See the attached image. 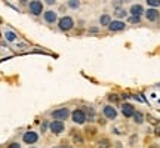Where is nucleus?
Masks as SVG:
<instances>
[{
	"label": "nucleus",
	"mask_w": 160,
	"mask_h": 148,
	"mask_svg": "<svg viewBox=\"0 0 160 148\" xmlns=\"http://www.w3.org/2000/svg\"><path fill=\"white\" fill-rule=\"evenodd\" d=\"M58 27H59L61 30H64V31L71 30V28L74 27V21H73V18H70V16H62V18L59 19V22H58Z\"/></svg>",
	"instance_id": "nucleus-1"
},
{
	"label": "nucleus",
	"mask_w": 160,
	"mask_h": 148,
	"mask_svg": "<svg viewBox=\"0 0 160 148\" xmlns=\"http://www.w3.org/2000/svg\"><path fill=\"white\" fill-rule=\"evenodd\" d=\"M73 121L77 123V124L84 123V121H86V114H84V111H81V110L73 111Z\"/></svg>",
	"instance_id": "nucleus-2"
},
{
	"label": "nucleus",
	"mask_w": 160,
	"mask_h": 148,
	"mask_svg": "<svg viewBox=\"0 0 160 148\" xmlns=\"http://www.w3.org/2000/svg\"><path fill=\"white\" fill-rule=\"evenodd\" d=\"M52 115L59 121V120H65V118H68V115H70V111L67 110V108H59V110L53 111L52 112Z\"/></svg>",
	"instance_id": "nucleus-3"
},
{
	"label": "nucleus",
	"mask_w": 160,
	"mask_h": 148,
	"mask_svg": "<svg viewBox=\"0 0 160 148\" xmlns=\"http://www.w3.org/2000/svg\"><path fill=\"white\" fill-rule=\"evenodd\" d=\"M121 112H123V115H124V117H132V115L135 114V108H133V105H132V104L124 102V104L121 105Z\"/></svg>",
	"instance_id": "nucleus-4"
},
{
	"label": "nucleus",
	"mask_w": 160,
	"mask_h": 148,
	"mask_svg": "<svg viewBox=\"0 0 160 148\" xmlns=\"http://www.w3.org/2000/svg\"><path fill=\"white\" fill-rule=\"evenodd\" d=\"M102 111H104V115L107 118H110V120H114L117 117V111H116V108H113L111 105H105Z\"/></svg>",
	"instance_id": "nucleus-5"
},
{
	"label": "nucleus",
	"mask_w": 160,
	"mask_h": 148,
	"mask_svg": "<svg viewBox=\"0 0 160 148\" xmlns=\"http://www.w3.org/2000/svg\"><path fill=\"white\" fill-rule=\"evenodd\" d=\"M159 16H160V13L157 12V9H148V10H145V18L148 21H151V22H156L159 19Z\"/></svg>",
	"instance_id": "nucleus-6"
},
{
	"label": "nucleus",
	"mask_w": 160,
	"mask_h": 148,
	"mask_svg": "<svg viewBox=\"0 0 160 148\" xmlns=\"http://www.w3.org/2000/svg\"><path fill=\"white\" fill-rule=\"evenodd\" d=\"M30 10H31L33 15H40L41 10H43L41 1H31V3H30Z\"/></svg>",
	"instance_id": "nucleus-7"
},
{
	"label": "nucleus",
	"mask_w": 160,
	"mask_h": 148,
	"mask_svg": "<svg viewBox=\"0 0 160 148\" xmlns=\"http://www.w3.org/2000/svg\"><path fill=\"white\" fill-rule=\"evenodd\" d=\"M124 22H121V21H111L110 22V25H108V28H110V31H121V30H124Z\"/></svg>",
	"instance_id": "nucleus-8"
},
{
	"label": "nucleus",
	"mask_w": 160,
	"mask_h": 148,
	"mask_svg": "<svg viewBox=\"0 0 160 148\" xmlns=\"http://www.w3.org/2000/svg\"><path fill=\"white\" fill-rule=\"evenodd\" d=\"M144 13V7H142V4H132L130 6V15L132 16H141Z\"/></svg>",
	"instance_id": "nucleus-9"
},
{
	"label": "nucleus",
	"mask_w": 160,
	"mask_h": 148,
	"mask_svg": "<svg viewBox=\"0 0 160 148\" xmlns=\"http://www.w3.org/2000/svg\"><path fill=\"white\" fill-rule=\"evenodd\" d=\"M37 133H34V132H27V133H24V142L25 144H34L36 141H37Z\"/></svg>",
	"instance_id": "nucleus-10"
},
{
	"label": "nucleus",
	"mask_w": 160,
	"mask_h": 148,
	"mask_svg": "<svg viewBox=\"0 0 160 148\" xmlns=\"http://www.w3.org/2000/svg\"><path fill=\"white\" fill-rule=\"evenodd\" d=\"M50 130H52V133H62V130H64V123H62V121H52Z\"/></svg>",
	"instance_id": "nucleus-11"
},
{
	"label": "nucleus",
	"mask_w": 160,
	"mask_h": 148,
	"mask_svg": "<svg viewBox=\"0 0 160 148\" xmlns=\"http://www.w3.org/2000/svg\"><path fill=\"white\" fill-rule=\"evenodd\" d=\"M44 21H46V22H55V21H56V13L52 12V10L44 12Z\"/></svg>",
	"instance_id": "nucleus-12"
},
{
	"label": "nucleus",
	"mask_w": 160,
	"mask_h": 148,
	"mask_svg": "<svg viewBox=\"0 0 160 148\" xmlns=\"http://www.w3.org/2000/svg\"><path fill=\"white\" fill-rule=\"evenodd\" d=\"M132 118H133V121H135V123L141 124V123L144 121V114H142V112H139V111H135V114L132 115Z\"/></svg>",
	"instance_id": "nucleus-13"
},
{
	"label": "nucleus",
	"mask_w": 160,
	"mask_h": 148,
	"mask_svg": "<svg viewBox=\"0 0 160 148\" xmlns=\"http://www.w3.org/2000/svg\"><path fill=\"white\" fill-rule=\"evenodd\" d=\"M4 37H6L7 41H15V40L18 38L16 34H15L13 31H10V30H6V31H4Z\"/></svg>",
	"instance_id": "nucleus-14"
},
{
	"label": "nucleus",
	"mask_w": 160,
	"mask_h": 148,
	"mask_svg": "<svg viewBox=\"0 0 160 148\" xmlns=\"http://www.w3.org/2000/svg\"><path fill=\"white\" fill-rule=\"evenodd\" d=\"M99 22H101L102 25H110L111 19H110V16H108V15H102V16L99 18Z\"/></svg>",
	"instance_id": "nucleus-15"
},
{
	"label": "nucleus",
	"mask_w": 160,
	"mask_h": 148,
	"mask_svg": "<svg viewBox=\"0 0 160 148\" xmlns=\"http://www.w3.org/2000/svg\"><path fill=\"white\" fill-rule=\"evenodd\" d=\"M147 4H148V6H151V9L159 7L160 6V0H147Z\"/></svg>",
	"instance_id": "nucleus-16"
},
{
	"label": "nucleus",
	"mask_w": 160,
	"mask_h": 148,
	"mask_svg": "<svg viewBox=\"0 0 160 148\" xmlns=\"http://www.w3.org/2000/svg\"><path fill=\"white\" fill-rule=\"evenodd\" d=\"M98 145H99V148H110V142L107 139H101L98 142Z\"/></svg>",
	"instance_id": "nucleus-17"
},
{
	"label": "nucleus",
	"mask_w": 160,
	"mask_h": 148,
	"mask_svg": "<svg viewBox=\"0 0 160 148\" xmlns=\"http://www.w3.org/2000/svg\"><path fill=\"white\" fill-rule=\"evenodd\" d=\"M86 132H87V136H95V133H96V129L95 127H86Z\"/></svg>",
	"instance_id": "nucleus-18"
},
{
	"label": "nucleus",
	"mask_w": 160,
	"mask_h": 148,
	"mask_svg": "<svg viewBox=\"0 0 160 148\" xmlns=\"http://www.w3.org/2000/svg\"><path fill=\"white\" fill-rule=\"evenodd\" d=\"M116 16H117V18L126 16V10H124V9H116Z\"/></svg>",
	"instance_id": "nucleus-19"
},
{
	"label": "nucleus",
	"mask_w": 160,
	"mask_h": 148,
	"mask_svg": "<svg viewBox=\"0 0 160 148\" xmlns=\"http://www.w3.org/2000/svg\"><path fill=\"white\" fill-rule=\"evenodd\" d=\"M68 6L73 7V9H76V7H79L80 6V1H77V0H71V1H68Z\"/></svg>",
	"instance_id": "nucleus-20"
},
{
	"label": "nucleus",
	"mask_w": 160,
	"mask_h": 148,
	"mask_svg": "<svg viewBox=\"0 0 160 148\" xmlns=\"http://www.w3.org/2000/svg\"><path fill=\"white\" fill-rule=\"evenodd\" d=\"M130 24H136V22H139L141 21V18H138V16H129V19H127Z\"/></svg>",
	"instance_id": "nucleus-21"
},
{
	"label": "nucleus",
	"mask_w": 160,
	"mask_h": 148,
	"mask_svg": "<svg viewBox=\"0 0 160 148\" xmlns=\"http://www.w3.org/2000/svg\"><path fill=\"white\" fill-rule=\"evenodd\" d=\"M73 136H74V142H76V144H80V142H81V136H79V132H74Z\"/></svg>",
	"instance_id": "nucleus-22"
},
{
	"label": "nucleus",
	"mask_w": 160,
	"mask_h": 148,
	"mask_svg": "<svg viewBox=\"0 0 160 148\" xmlns=\"http://www.w3.org/2000/svg\"><path fill=\"white\" fill-rule=\"evenodd\" d=\"M108 99H110L111 102H117V101H119V96H117V95H114V93H111V95L108 96Z\"/></svg>",
	"instance_id": "nucleus-23"
},
{
	"label": "nucleus",
	"mask_w": 160,
	"mask_h": 148,
	"mask_svg": "<svg viewBox=\"0 0 160 148\" xmlns=\"http://www.w3.org/2000/svg\"><path fill=\"white\" fill-rule=\"evenodd\" d=\"M7 148H21V145H19V144H16V142H13V144H10Z\"/></svg>",
	"instance_id": "nucleus-24"
},
{
	"label": "nucleus",
	"mask_w": 160,
	"mask_h": 148,
	"mask_svg": "<svg viewBox=\"0 0 160 148\" xmlns=\"http://www.w3.org/2000/svg\"><path fill=\"white\" fill-rule=\"evenodd\" d=\"M154 135H156V136H160V126H157V127L154 129Z\"/></svg>",
	"instance_id": "nucleus-25"
},
{
	"label": "nucleus",
	"mask_w": 160,
	"mask_h": 148,
	"mask_svg": "<svg viewBox=\"0 0 160 148\" xmlns=\"http://www.w3.org/2000/svg\"><path fill=\"white\" fill-rule=\"evenodd\" d=\"M46 129H47V123L44 121V123L41 124V132H46Z\"/></svg>",
	"instance_id": "nucleus-26"
},
{
	"label": "nucleus",
	"mask_w": 160,
	"mask_h": 148,
	"mask_svg": "<svg viewBox=\"0 0 160 148\" xmlns=\"http://www.w3.org/2000/svg\"><path fill=\"white\" fill-rule=\"evenodd\" d=\"M150 148H159V145H156V144H154V145H150Z\"/></svg>",
	"instance_id": "nucleus-27"
},
{
	"label": "nucleus",
	"mask_w": 160,
	"mask_h": 148,
	"mask_svg": "<svg viewBox=\"0 0 160 148\" xmlns=\"http://www.w3.org/2000/svg\"><path fill=\"white\" fill-rule=\"evenodd\" d=\"M53 148H61V147H53Z\"/></svg>",
	"instance_id": "nucleus-28"
}]
</instances>
